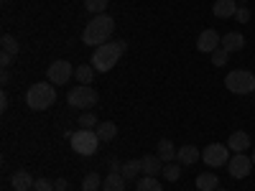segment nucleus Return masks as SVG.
Instances as JSON below:
<instances>
[{"instance_id": "f257e3e1", "label": "nucleus", "mask_w": 255, "mask_h": 191, "mask_svg": "<svg viewBox=\"0 0 255 191\" xmlns=\"http://www.w3.org/2000/svg\"><path fill=\"white\" fill-rule=\"evenodd\" d=\"M115 33V18L113 15H95L90 23H87V28H84V33H82V41L87 46H102V44H108L110 41V36Z\"/></svg>"}, {"instance_id": "f03ea898", "label": "nucleus", "mask_w": 255, "mask_h": 191, "mask_svg": "<svg viewBox=\"0 0 255 191\" xmlns=\"http://www.w3.org/2000/svg\"><path fill=\"white\" fill-rule=\"evenodd\" d=\"M125 41H108V44H102V46H97L95 49V54H92V67H95V72H110L115 64H118V59L125 54Z\"/></svg>"}, {"instance_id": "7ed1b4c3", "label": "nucleus", "mask_w": 255, "mask_h": 191, "mask_svg": "<svg viewBox=\"0 0 255 191\" xmlns=\"http://www.w3.org/2000/svg\"><path fill=\"white\" fill-rule=\"evenodd\" d=\"M54 99H56V90H54L51 82H36V84H31L28 92H26V104L31 110H36V112L49 110L54 104Z\"/></svg>"}, {"instance_id": "20e7f679", "label": "nucleus", "mask_w": 255, "mask_h": 191, "mask_svg": "<svg viewBox=\"0 0 255 191\" xmlns=\"http://www.w3.org/2000/svg\"><path fill=\"white\" fill-rule=\"evenodd\" d=\"M69 143H72V151L77 153V156H82V158H90V156H95L97 153V148H100V135H97V130H79L77 133H72V138H69Z\"/></svg>"}, {"instance_id": "39448f33", "label": "nucleus", "mask_w": 255, "mask_h": 191, "mask_svg": "<svg viewBox=\"0 0 255 191\" xmlns=\"http://www.w3.org/2000/svg\"><path fill=\"white\" fill-rule=\"evenodd\" d=\"M225 87L232 95H250L255 92V74L248 69H235L225 77Z\"/></svg>"}, {"instance_id": "423d86ee", "label": "nucleus", "mask_w": 255, "mask_h": 191, "mask_svg": "<svg viewBox=\"0 0 255 191\" xmlns=\"http://www.w3.org/2000/svg\"><path fill=\"white\" fill-rule=\"evenodd\" d=\"M67 102H69V107L90 110V107H95V104H97V92L92 87H87V84H79V87H74L67 95Z\"/></svg>"}, {"instance_id": "0eeeda50", "label": "nucleus", "mask_w": 255, "mask_h": 191, "mask_svg": "<svg viewBox=\"0 0 255 191\" xmlns=\"http://www.w3.org/2000/svg\"><path fill=\"white\" fill-rule=\"evenodd\" d=\"M202 161L212 168H220V166H227L230 163V148L222 145V143H209L204 151H202Z\"/></svg>"}, {"instance_id": "6e6552de", "label": "nucleus", "mask_w": 255, "mask_h": 191, "mask_svg": "<svg viewBox=\"0 0 255 191\" xmlns=\"http://www.w3.org/2000/svg\"><path fill=\"white\" fill-rule=\"evenodd\" d=\"M49 82L54 84V87H61V84H67L72 77H74V69H72V64L69 61H54L49 72H46Z\"/></svg>"}, {"instance_id": "1a4fd4ad", "label": "nucleus", "mask_w": 255, "mask_h": 191, "mask_svg": "<svg viewBox=\"0 0 255 191\" xmlns=\"http://www.w3.org/2000/svg\"><path fill=\"white\" fill-rule=\"evenodd\" d=\"M227 171L232 179H248L253 171V158H248L245 153H235L227 163Z\"/></svg>"}, {"instance_id": "9d476101", "label": "nucleus", "mask_w": 255, "mask_h": 191, "mask_svg": "<svg viewBox=\"0 0 255 191\" xmlns=\"http://www.w3.org/2000/svg\"><path fill=\"white\" fill-rule=\"evenodd\" d=\"M220 44H222V36H220L215 28L202 31V33H199V38H197V49H199L202 54H212V51H217V49H220Z\"/></svg>"}, {"instance_id": "9b49d317", "label": "nucleus", "mask_w": 255, "mask_h": 191, "mask_svg": "<svg viewBox=\"0 0 255 191\" xmlns=\"http://www.w3.org/2000/svg\"><path fill=\"white\" fill-rule=\"evenodd\" d=\"M33 184H36V179H33L28 171H15V174L10 176V186H13L15 191H33Z\"/></svg>"}, {"instance_id": "f8f14e48", "label": "nucleus", "mask_w": 255, "mask_h": 191, "mask_svg": "<svg viewBox=\"0 0 255 191\" xmlns=\"http://www.w3.org/2000/svg\"><path fill=\"white\" fill-rule=\"evenodd\" d=\"M227 148H232L235 153H245L248 148H250V135H248V133H243V130L232 133V135L227 138Z\"/></svg>"}, {"instance_id": "ddd939ff", "label": "nucleus", "mask_w": 255, "mask_h": 191, "mask_svg": "<svg viewBox=\"0 0 255 191\" xmlns=\"http://www.w3.org/2000/svg\"><path fill=\"white\" fill-rule=\"evenodd\" d=\"M140 168H143L145 176H158L163 171V161L158 156H143L140 158Z\"/></svg>"}, {"instance_id": "4468645a", "label": "nucleus", "mask_w": 255, "mask_h": 191, "mask_svg": "<svg viewBox=\"0 0 255 191\" xmlns=\"http://www.w3.org/2000/svg\"><path fill=\"white\" fill-rule=\"evenodd\" d=\"M199 158H202V153H199L197 145H181L179 148V156H176V161L181 166H191V163H197Z\"/></svg>"}, {"instance_id": "2eb2a0df", "label": "nucleus", "mask_w": 255, "mask_h": 191, "mask_svg": "<svg viewBox=\"0 0 255 191\" xmlns=\"http://www.w3.org/2000/svg\"><path fill=\"white\" fill-rule=\"evenodd\" d=\"M243 46H245V36H243V33L230 31V33L222 36V49H227L230 54H232V51H240Z\"/></svg>"}, {"instance_id": "dca6fc26", "label": "nucleus", "mask_w": 255, "mask_h": 191, "mask_svg": "<svg viewBox=\"0 0 255 191\" xmlns=\"http://www.w3.org/2000/svg\"><path fill=\"white\" fill-rule=\"evenodd\" d=\"M176 156H179L176 145L168 140V138H161V140H158V158L166 161V163H171V161H176Z\"/></svg>"}, {"instance_id": "f3484780", "label": "nucleus", "mask_w": 255, "mask_h": 191, "mask_svg": "<svg viewBox=\"0 0 255 191\" xmlns=\"http://www.w3.org/2000/svg\"><path fill=\"white\" fill-rule=\"evenodd\" d=\"M212 10H215L217 18H235V13H238V3H235V0H217Z\"/></svg>"}, {"instance_id": "a211bd4d", "label": "nucleus", "mask_w": 255, "mask_h": 191, "mask_svg": "<svg viewBox=\"0 0 255 191\" xmlns=\"http://www.w3.org/2000/svg\"><path fill=\"white\" fill-rule=\"evenodd\" d=\"M97 135H100V140H102V143L115 140V138H118V125H115V122H110V120L100 122V125H97Z\"/></svg>"}, {"instance_id": "6ab92c4d", "label": "nucleus", "mask_w": 255, "mask_h": 191, "mask_svg": "<svg viewBox=\"0 0 255 191\" xmlns=\"http://www.w3.org/2000/svg\"><path fill=\"white\" fill-rule=\"evenodd\" d=\"M140 171H143V168H140V158H130V161H125V163H123L120 176H123L125 181H130V179H138Z\"/></svg>"}, {"instance_id": "aec40b11", "label": "nucleus", "mask_w": 255, "mask_h": 191, "mask_svg": "<svg viewBox=\"0 0 255 191\" xmlns=\"http://www.w3.org/2000/svg\"><path fill=\"white\" fill-rule=\"evenodd\" d=\"M77 82L79 84H87V87H90V84L95 82V77H97V72H95V67H92V64H82V67H77Z\"/></svg>"}, {"instance_id": "412c9836", "label": "nucleus", "mask_w": 255, "mask_h": 191, "mask_svg": "<svg viewBox=\"0 0 255 191\" xmlns=\"http://www.w3.org/2000/svg\"><path fill=\"white\" fill-rule=\"evenodd\" d=\"M197 189L199 191H215V189H220V179L215 174H199L197 176Z\"/></svg>"}, {"instance_id": "4be33fe9", "label": "nucleus", "mask_w": 255, "mask_h": 191, "mask_svg": "<svg viewBox=\"0 0 255 191\" xmlns=\"http://www.w3.org/2000/svg\"><path fill=\"white\" fill-rule=\"evenodd\" d=\"M102 191H125V179L110 171L108 179H102Z\"/></svg>"}, {"instance_id": "5701e85b", "label": "nucleus", "mask_w": 255, "mask_h": 191, "mask_svg": "<svg viewBox=\"0 0 255 191\" xmlns=\"http://www.w3.org/2000/svg\"><path fill=\"white\" fill-rule=\"evenodd\" d=\"M0 46H3V54H10V56H18V51H20L15 36H10V33H3V36H0Z\"/></svg>"}, {"instance_id": "b1692460", "label": "nucleus", "mask_w": 255, "mask_h": 191, "mask_svg": "<svg viewBox=\"0 0 255 191\" xmlns=\"http://www.w3.org/2000/svg\"><path fill=\"white\" fill-rule=\"evenodd\" d=\"M135 191H163V186L158 184L156 176H143V179H138Z\"/></svg>"}, {"instance_id": "393cba45", "label": "nucleus", "mask_w": 255, "mask_h": 191, "mask_svg": "<svg viewBox=\"0 0 255 191\" xmlns=\"http://www.w3.org/2000/svg\"><path fill=\"white\" fill-rule=\"evenodd\" d=\"M161 174H163L166 181H179V179H181V163H179V166H176V163H166Z\"/></svg>"}, {"instance_id": "a878e982", "label": "nucleus", "mask_w": 255, "mask_h": 191, "mask_svg": "<svg viewBox=\"0 0 255 191\" xmlns=\"http://www.w3.org/2000/svg\"><path fill=\"white\" fill-rule=\"evenodd\" d=\"M100 186H102V181H100V176H97L95 171L82 179V189H84V191H97Z\"/></svg>"}, {"instance_id": "bb28decb", "label": "nucleus", "mask_w": 255, "mask_h": 191, "mask_svg": "<svg viewBox=\"0 0 255 191\" xmlns=\"http://www.w3.org/2000/svg\"><path fill=\"white\" fill-rule=\"evenodd\" d=\"M84 8H87L90 13H95V15H100V13H105V8H108V0H84Z\"/></svg>"}, {"instance_id": "cd10ccee", "label": "nucleus", "mask_w": 255, "mask_h": 191, "mask_svg": "<svg viewBox=\"0 0 255 191\" xmlns=\"http://www.w3.org/2000/svg\"><path fill=\"white\" fill-rule=\"evenodd\" d=\"M79 127H82V130H97V117L92 112H84L79 117Z\"/></svg>"}, {"instance_id": "c85d7f7f", "label": "nucleus", "mask_w": 255, "mask_h": 191, "mask_svg": "<svg viewBox=\"0 0 255 191\" xmlns=\"http://www.w3.org/2000/svg\"><path fill=\"white\" fill-rule=\"evenodd\" d=\"M227 59H230V51H227V49H217V51H212V64H215V67H225Z\"/></svg>"}, {"instance_id": "c756f323", "label": "nucleus", "mask_w": 255, "mask_h": 191, "mask_svg": "<svg viewBox=\"0 0 255 191\" xmlns=\"http://www.w3.org/2000/svg\"><path fill=\"white\" fill-rule=\"evenodd\" d=\"M33 191H56V186H54V181H51V179H36Z\"/></svg>"}, {"instance_id": "7c9ffc66", "label": "nucleus", "mask_w": 255, "mask_h": 191, "mask_svg": "<svg viewBox=\"0 0 255 191\" xmlns=\"http://www.w3.org/2000/svg\"><path fill=\"white\" fill-rule=\"evenodd\" d=\"M235 20H240V23H248V20H250V10H248V8H238Z\"/></svg>"}, {"instance_id": "2f4dec72", "label": "nucleus", "mask_w": 255, "mask_h": 191, "mask_svg": "<svg viewBox=\"0 0 255 191\" xmlns=\"http://www.w3.org/2000/svg\"><path fill=\"white\" fill-rule=\"evenodd\" d=\"M108 168H110L113 174H120V168H123V163H120V161H115V158H110V161H108Z\"/></svg>"}, {"instance_id": "473e14b6", "label": "nucleus", "mask_w": 255, "mask_h": 191, "mask_svg": "<svg viewBox=\"0 0 255 191\" xmlns=\"http://www.w3.org/2000/svg\"><path fill=\"white\" fill-rule=\"evenodd\" d=\"M15 56H10V54H0V64H3V69H8L10 67V61H13Z\"/></svg>"}, {"instance_id": "72a5a7b5", "label": "nucleus", "mask_w": 255, "mask_h": 191, "mask_svg": "<svg viewBox=\"0 0 255 191\" xmlns=\"http://www.w3.org/2000/svg\"><path fill=\"white\" fill-rule=\"evenodd\" d=\"M54 186H56V191H67V189H69L67 179H56V181H54Z\"/></svg>"}, {"instance_id": "f704fd0d", "label": "nucleus", "mask_w": 255, "mask_h": 191, "mask_svg": "<svg viewBox=\"0 0 255 191\" xmlns=\"http://www.w3.org/2000/svg\"><path fill=\"white\" fill-rule=\"evenodd\" d=\"M8 110V95L3 92V95H0V112H5Z\"/></svg>"}, {"instance_id": "c9c22d12", "label": "nucleus", "mask_w": 255, "mask_h": 191, "mask_svg": "<svg viewBox=\"0 0 255 191\" xmlns=\"http://www.w3.org/2000/svg\"><path fill=\"white\" fill-rule=\"evenodd\" d=\"M0 82H3V84H8V82H10V72H8V69L0 72Z\"/></svg>"}, {"instance_id": "e433bc0d", "label": "nucleus", "mask_w": 255, "mask_h": 191, "mask_svg": "<svg viewBox=\"0 0 255 191\" xmlns=\"http://www.w3.org/2000/svg\"><path fill=\"white\" fill-rule=\"evenodd\" d=\"M253 166H255V151H253Z\"/></svg>"}, {"instance_id": "4c0bfd02", "label": "nucleus", "mask_w": 255, "mask_h": 191, "mask_svg": "<svg viewBox=\"0 0 255 191\" xmlns=\"http://www.w3.org/2000/svg\"><path fill=\"white\" fill-rule=\"evenodd\" d=\"M215 191H227V189H215Z\"/></svg>"}, {"instance_id": "58836bf2", "label": "nucleus", "mask_w": 255, "mask_h": 191, "mask_svg": "<svg viewBox=\"0 0 255 191\" xmlns=\"http://www.w3.org/2000/svg\"><path fill=\"white\" fill-rule=\"evenodd\" d=\"M243 3H245V0H243Z\"/></svg>"}, {"instance_id": "ea45409f", "label": "nucleus", "mask_w": 255, "mask_h": 191, "mask_svg": "<svg viewBox=\"0 0 255 191\" xmlns=\"http://www.w3.org/2000/svg\"><path fill=\"white\" fill-rule=\"evenodd\" d=\"M82 191H84V189H82Z\"/></svg>"}]
</instances>
